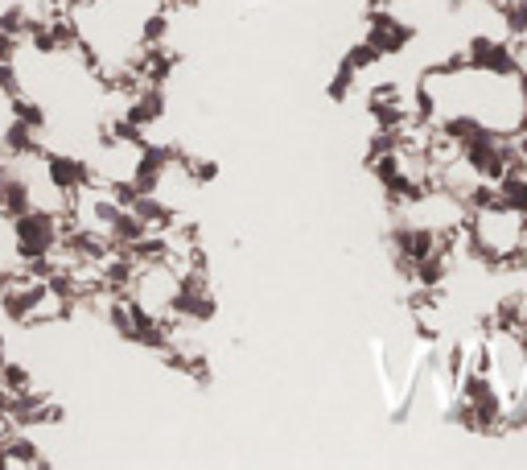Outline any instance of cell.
<instances>
[{
  "mask_svg": "<svg viewBox=\"0 0 527 470\" xmlns=\"http://www.w3.org/2000/svg\"><path fill=\"white\" fill-rule=\"evenodd\" d=\"M9 227H13V244H17L21 264L50 256L58 248V240H62V219L50 215V211H38V207H29L25 215L9 219Z\"/></svg>",
  "mask_w": 527,
  "mask_h": 470,
  "instance_id": "obj_1",
  "label": "cell"
},
{
  "mask_svg": "<svg viewBox=\"0 0 527 470\" xmlns=\"http://www.w3.org/2000/svg\"><path fill=\"white\" fill-rule=\"evenodd\" d=\"M363 42H371L379 58H396V54H404L416 42V25L404 21L396 9H371Z\"/></svg>",
  "mask_w": 527,
  "mask_h": 470,
  "instance_id": "obj_2",
  "label": "cell"
},
{
  "mask_svg": "<svg viewBox=\"0 0 527 470\" xmlns=\"http://www.w3.org/2000/svg\"><path fill=\"white\" fill-rule=\"evenodd\" d=\"M42 165H46L50 182H54L62 194H70V198H75L83 186H91V182H95L91 161H87V157H79V153H42Z\"/></svg>",
  "mask_w": 527,
  "mask_h": 470,
  "instance_id": "obj_3",
  "label": "cell"
},
{
  "mask_svg": "<svg viewBox=\"0 0 527 470\" xmlns=\"http://www.w3.org/2000/svg\"><path fill=\"white\" fill-rule=\"evenodd\" d=\"M495 186H499V203H503V207L527 215V170H523V174H503Z\"/></svg>",
  "mask_w": 527,
  "mask_h": 470,
  "instance_id": "obj_4",
  "label": "cell"
},
{
  "mask_svg": "<svg viewBox=\"0 0 527 470\" xmlns=\"http://www.w3.org/2000/svg\"><path fill=\"white\" fill-rule=\"evenodd\" d=\"M25 388H33V376H29V367H21V363L5 359V367H0V392L17 396V392H25Z\"/></svg>",
  "mask_w": 527,
  "mask_h": 470,
  "instance_id": "obj_5",
  "label": "cell"
},
{
  "mask_svg": "<svg viewBox=\"0 0 527 470\" xmlns=\"http://www.w3.org/2000/svg\"><path fill=\"white\" fill-rule=\"evenodd\" d=\"M355 83H359V71H350L346 62H338V71L330 79V99H334V104H346L350 91H355Z\"/></svg>",
  "mask_w": 527,
  "mask_h": 470,
  "instance_id": "obj_6",
  "label": "cell"
},
{
  "mask_svg": "<svg viewBox=\"0 0 527 470\" xmlns=\"http://www.w3.org/2000/svg\"><path fill=\"white\" fill-rule=\"evenodd\" d=\"M346 66H350V71H371V66H379V54H375V46L371 42H355V46H350L346 50V58H342Z\"/></svg>",
  "mask_w": 527,
  "mask_h": 470,
  "instance_id": "obj_7",
  "label": "cell"
},
{
  "mask_svg": "<svg viewBox=\"0 0 527 470\" xmlns=\"http://www.w3.org/2000/svg\"><path fill=\"white\" fill-rule=\"evenodd\" d=\"M186 170H190V178L198 186H210V182L219 178V161H210V157H186Z\"/></svg>",
  "mask_w": 527,
  "mask_h": 470,
  "instance_id": "obj_8",
  "label": "cell"
},
{
  "mask_svg": "<svg viewBox=\"0 0 527 470\" xmlns=\"http://www.w3.org/2000/svg\"><path fill=\"white\" fill-rule=\"evenodd\" d=\"M490 5H511V0H490Z\"/></svg>",
  "mask_w": 527,
  "mask_h": 470,
  "instance_id": "obj_9",
  "label": "cell"
}]
</instances>
